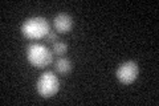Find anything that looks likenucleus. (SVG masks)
Segmentation results:
<instances>
[{"mask_svg": "<svg viewBox=\"0 0 159 106\" xmlns=\"http://www.w3.org/2000/svg\"><path fill=\"white\" fill-rule=\"evenodd\" d=\"M51 31V25L45 17H29L21 25V32L28 39H43Z\"/></svg>", "mask_w": 159, "mask_h": 106, "instance_id": "obj_1", "label": "nucleus"}, {"mask_svg": "<svg viewBox=\"0 0 159 106\" xmlns=\"http://www.w3.org/2000/svg\"><path fill=\"white\" fill-rule=\"evenodd\" d=\"M53 53H56L57 56H64L68 50V45L65 41H61V40H57L56 43H53Z\"/></svg>", "mask_w": 159, "mask_h": 106, "instance_id": "obj_7", "label": "nucleus"}, {"mask_svg": "<svg viewBox=\"0 0 159 106\" xmlns=\"http://www.w3.org/2000/svg\"><path fill=\"white\" fill-rule=\"evenodd\" d=\"M47 39H48V41H51V43H56L57 41V33L49 31V33L47 35Z\"/></svg>", "mask_w": 159, "mask_h": 106, "instance_id": "obj_8", "label": "nucleus"}, {"mask_svg": "<svg viewBox=\"0 0 159 106\" xmlns=\"http://www.w3.org/2000/svg\"><path fill=\"white\" fill-rule=\"evenodd\" d=\"M53 27L60 33H68L73 28V19L68 13H58L53 19Z\"/></svg>", "mask_w": 159, "mask_h": 106, "instance_id": "obj_5", "label": "nucleus"}, {"mask_svg": "<svg viewBox=\"0 0 159 106\" xmlns=\"http://www.w3.org/2000/svg\"><path fill=\"white\" fill-rule=\"evenodd\" d=\"M139 69L135 61H126L122 65H119V68L117 69V78L119 80V82L129 85L134 82L138 77Z\"/></svg>", "mask_w": 159, "mask_h": 106, "instance_id": "obj_4", "label": "nucleus"}, {"mask_svg": "<svg viewBox=\"0 0 159 106\" xmlns=\"http://www.w3.org/2000/svg\"><path fill=\"white\" fill-rule=\"evenodd\" d=\"M37 93L44 98L53 97L60 90V81L53 72H44L36 82Z\"/></svg>", "mask_w": 159, "mask_h": 106, "instance_id": "obj_3", "label": "nucleus"}, {"mask_svg": "<svg viewBox=\"0 0 159 106\" xmlns=\"http://www.w3.org/2000/svg\"><path fill=\"white\" fill-rule=\"evenodd\" d=\"M27 58L34 68H47L53 61V53L45 45L31 44L27 50Z\"/></svg>", "mask_w": 159, "mask_h": 106, "instance_id": "obj_2", "label": "nucleus"}, {"mask_svg": "<svg viewBox=\"0 0 159 106\" xmlns=\"http://www.w3.org/2000/svg\"><path fill=\"white\" fill-rule=\"evenodd\" d=\"M72 61L69 58H65V57H61L58 58L56 62H54V70L60 74H68L70 73L72 70Z\"/></svg>", "mask_w": 159, "mask_h": 106, "instance_id": "obj_6", "label": "nucleus"}]
</instances>
